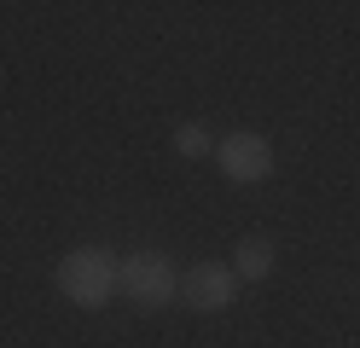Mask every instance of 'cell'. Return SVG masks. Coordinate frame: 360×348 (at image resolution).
I'll list each match as a JSON object with an SVG mask.
<instances>
[{"label": "cell", "instance_id": "1", "mask_svg": "<svg viewBox=\"0 0 360 348\" xmlns=\"http://www.w3.org/2000/svg\"><path fill=\"white\" fill-rule=\"evenodd\" d=\"M117 267L122 262L110 250H70L58 262V296L70 308H105L117 296Z\"/></svg>", "mask_w": 360, "mask_h": 348}, {"label": "cell", "instance_id": "2", "mask_svg": "<svg viewBox=\"0 0 360 348\" xmlns=\"http://www.w3.org/2000/svg\"><path fill=\"white\" fill-rule=\"evenodd\" d=\"M117 296H128L134 308L157 314V308H169V302L180 296V273H174L169 255H157V250H134L128 262L117 267Z\"/></svg>", "mask_w": 360, "mask_h": 348}, {"label": "cell", "instance_id": "3", "mask_svg": "<svg viewBox=\"0 0 360 348\" xmlns=\"http://www.w3.org/2000/svg\"><path fill=\"white\" fill-rule=\"evenodd\" d=\"M180 302L198 314H227L238 302V273L227 262H198V267L180 273Z\"/></svg>", "mask_w": 360, "mask_h": 348}, {"label": "cell", "instance_id": "4", "mask_svg": "<svg viewBox=\"0 0 360 348\" xmlns=\"http://www.w3.org/2000/svg\"><path fill=\"white\" fill-rule=\"evenodd\" d=\"M215 162H221V174H227L233 186H262L267 174H274V146H267L262 134L238 128V134H227L215 146Z\"/></svg>", "mask_w": 360, "mask_h": 348}, {"label": "cell", "instance_id": "5", "mask_svg": "<svg viewBox=\"0 0 360 348\" xmlns=\"http://www.w3.org/2000/svg\"><path fill=\"white\" fill-rule=\"evenodd\" d=\"M274 262H279V250H274V238H262V232H250V238L233 250V273H238V285H244V278H250V285L274 278Z\"/></svg>", "mask_w": 360, "mask_h": 348}, {"label": "cell", "instance_id": "6", "mask_svg": "<svg viewBox=\"0 0 360 348\" xmlns=\"http://www.w3.org/2000/svg\"><path fill=\"white\" fill-rule=\"evenodd\" d=\"M174 151H180V157H210L215 139L198 128V122H180V128H174Z\"/></svg>", "mask_w": 360, "mask_h": 348}]
</instances>
